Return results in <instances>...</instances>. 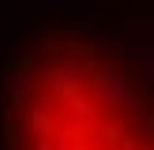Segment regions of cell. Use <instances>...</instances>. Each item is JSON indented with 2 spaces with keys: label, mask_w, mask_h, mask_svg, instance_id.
Here are the masks:
<instances>
[{
  "label": "cell",
  "mask_w": 154,
  "mask_h": 150,
  "mask_svg": "<svg viewBox=\"0 0 154 150\" xmlns=\"http://www.w3.org/2000/svg\"><path fill=\"white\" fill-rule=\"evenodd\" d=\"M11 112L19 150H154V116L124 75L75 38L34 49Z\"/></svg>",
  "instance_id": "cell-1"
}]
</instances>
